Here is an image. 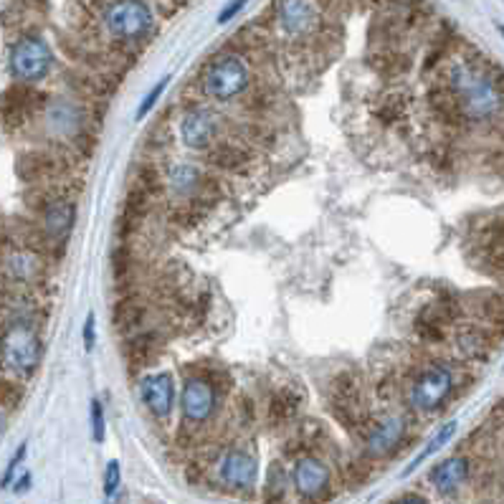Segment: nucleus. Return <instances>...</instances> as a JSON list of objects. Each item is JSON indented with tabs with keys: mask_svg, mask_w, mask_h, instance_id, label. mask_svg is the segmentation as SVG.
Returning a JSON list of instances; mask_svg holds the SVG:
<instances>
[{
	"mask_svg": "<svg viewBox=\"0 0 504 504\" xmlns=\"http://www.w3.org/2000/svg\"><path fill=\"white\" fill-rule=\"evenodd\" d=\"M449 89L457 107L471 122H489L504 109V94L494 77L471 61H461L451 69Z\"/></svg>",
	"mask_w": 504,
	"mask_h": 504,
	"instance_id": "f257e3e1",
	"label": "nucleus"
},
{
	"mask_svg": "<svg viewBox=\"0 0 504 504\" xmlns=\"http://www.w3.org/2000/svg\"><path fill=\"white\" fill-rule=\"evenodd\" d=\"M0 362L16 375H33L41 362V337L23 322L11 325L0 337Z\"/></svg>",
	"mask_w": 504,
	"mask_h": 504,
	"instance_id": "f03ea898",
	"label": "nucleus"
},
{
	"mask_svg": "<svg viewBox=\"0 0 504 504\" xmlns=\"http://www.w3.org/2000/svg\"><path fill=\"white\" fill-rule=\"evenodd\" d=\"M249 66L241 56L223 54L208 66L206 91L218 101H233L249 89Z\"/></svg>",
	"mask_w": 504,
	"mask_h": 504,
	"instance_id": "7ed1b4c3",
	"label": "nucleus"
},
{
	"mask_svg": "<svg viewBox=\"0 0 504 504\" xmlns=\"http://www.w3.org/2000/svg\"><path fill=\"white\" fill-rule=\"evenodd\" d=\"M104 26L114 38L137 41L155 28V16L142 0H117L104 13Z\"/></svg>",
	"mask_w": 504,
	"mask_h": 504,
	"instance_id": "20e7f679",
	"label": "nucleus"
},
{
	"mask_svg": "<svg viewBox=\"0 0 504 504\" xmlns=\"http://www.w3.org/2000/svg\"><path fill=\"white\" fill-rule=\"evenodd\" d=\"M51 48L41 36H23L11 48V72L18 82H41L51 72Z\"/></svg>",
	"mask_w": 504,
	"mask_h": 504,
	"instance_id": "39448f33",
	"label": "nucleus"
},
{
	"mask_svg": "<svg viewBox=\"0 0 504 504\" xmlns=\"http://www.w3.org/2000/svg\"><path fill=\"white\" fill-rule=\"evenodd\" d=\"M451 388H454V373L446 365H433L423 370L410 386V405L418 413H433L446 403Z\"/></svg>",
	"mask_w": 504,
	"mask_h": 504,
	"instance_id": "423d86ee",
	"label": "nucleus"
},
{
	"mask_svg": "<svg viewBox=\"0 0 504 504\" xmlns=\"http://www.w3.org/2000/svg\"><path fill=\"white\" fill-rule=\"evenodd\" d=\"M218 135V117L213 109L193 107L180 119V140L188 150H208Z\"/></svg>",
	"mask_w": 504,
	"mask_h": 504,
	"instance_id": "0eeeda50",
	"label": "nucleus"
},
{
	"mask_svg": "<svg viewBox=\"0 0 504 504\" xmlns=\"http://www.w3.org/2000/svg\"><path fill=\"white\" fill-rule=\"evenodd\" d=\"M215 388L203 378H188L180 393V410L190 423H206L215 413Z\"/></svg>",
	"mask_w": 504,
	"mask_h": 504,
	"instance_id": "6e6552de",
	"label": "nucleus"
},
{
	"mask_svg": "<svg viewBox=\"0 0 504 504\" xmlns=\"http://www.w3.org/2000/svg\"><path fill=\"white\" fill-rule=\"evenodd\" d=\"M140 398L145 408L157 418L165 421L175 405V380L170 373H150L140 380Z\"/></svg>",
	"mask_w": 504,
	"mask_h": 504,
	"instance_id": "1a4fd4ad",
	"label": "nucleus"
},
{
	"mask_svg": "<svg viewBox=\"0 0 504 504\" xmlns=\"http://www.w3.org/2000/svg\"><path fill=\"white\" fill-rule=\"evenodd\" d=\"M276 16H279V26L284 28V33L291 38H302L312 33L320 21L315 0H279Z\"/></svg>",
	"mask_w": 504,
	"mask_h": 504,
	"instance_id": "9d476101",
	"label": "nucleus"
},
{
	"mask_svg": "<svg viewBox=\"0 0 504 504\" xmlns=\"http://www.w3.org/2000/svg\"><path fill=\"white\" fill-rule=\"evenodd\" d=\"M218 474L233 489H251L259 479V464L246 451H228L218 464Z\"/></svg>",
	"mask_w": 504,
	"mask_h": 504,
	"instance_id": "9b49d317",
	"label": "nucleus"
},
{
	"mask_svg": "<svg viewBox=\"0 0 504 504\" xmlns=\"http://www.w3.org/2000/svg\"><path fill=\"white\" fill-rule=\"evenodd\" d=\"M291 481H294V489H297L302 497H320L330 486V469L315 457H302L297 464H294V471H291Z\"/></svg>",
	"mask_w": 504,
	"mask_h": 504,
	"instance_id": "f8f14e48",
	"label": "nucleus"
},
{
	"mask_svg": "<svg viewBox=\"0 0 504 504\" xmlns=\"http://www.w3.org/2000/svg\"><path fill=\"white\" fill-rule=\"evenodd\" d=\"M405 433L403 415H383L368 433V454L370 457H386L401 444Z\"/></svg>",
	"mask_w": 504,
	"mask_h": 504,
	"instance_id": "ddd939ff",
	"label": "nucleus"
},
{
	"mask_svg": "<svg viewBox=\"0 0 504 504\" xmlns=\"http://www.w3.org/2000/svg\"><path fill=\"white\" fill-rule=\"evenodd\" d=\"M469 476V461L464 457H451L446 461H441L439 466L431 471V484L439 489V492L449 494L454 492L457 486H461Z\"/></svg>",
	"mask_w": 504,
	"mask_h": 504,
	"instance_id": "4468645a",
	"label": "nucleus"
},
{
	"mask_svg": "<svg viewBox=\"0 0 504 504\" xmlns=\"http://www.w3.org/2000/svg\"><path fill=\"white\" fill-rule=\"evenodd\" d=\"M74 218H77V208L69 201H56L46 208L43 213V225H46V233L56 241L66 238L74 228Z\"/></svg>",
	"mask_w": 504,
	"mask_h": 504,
	"instance_id": "2eb2a0df",
	"label": "nucleus"
},
{
	"mask_svg": "<svg viewBox=\"0 0 504 504\" xmlns=\"http://www.w3.org/2000/svg\"><path fill=\"white\" fill-rule=\"evenodd\" d=\"M457 428H459V423H457V421H449V423H444V426H441L439 431L433 433V439L428 441V444L423 446L421 451H418V457H415L413 461H410L408 466L403 469V474H401V476H408V474H413L415 469L421 466V464L426 461V459H431L433 454H439V451L444 449V446L449 444L451 439H454V433H457Z\"/></svg>",
	"mask_w": 504,
	"mask_h": 504,
	"instance_id": "dca6fc26",
	"label": "nucleus"
},
{
	"mask_svg": "<svg viewBox=\"0 0 504 504\" xmlns=\"http://www.w3.org/2000/svg\"><path fill=\"white\" fill-rule=\"evenodd\" d=\"M167 183H170L175 196H193V193L198 190V185H201V170H198L196 165H185V162H180V165H175L170 170Z\"/></svg>",
	"mask_w": 504,
	"mask_h": 504,
	"instance_id": "f3484780",
	"label": "nucleus"
},
{
	"mask_svg": "<svg viewBox=\"0 0 504 504\" xmlns=\"http://www.w3.org/2000/svg\"><path fill=\"white\" fill-rule=\"evenodd\" d=\"M11 271L16 279H30L38 274V262L33 254H13L11 256Z\"/></svg>",
	"mask_w": 504,
	"mask_h": 504,
	"instance_id": "a211bd4d",
	"label": "nucleus"
},
{
	"mask_svg": "<svg viewBox=\"0 0 504 504\" xmlns=\"http://www.w3.org/2000/svg\"><path fill=\"white\" fill-rule=\"evenodd\" d=\"M167 84H170V77H162L160 82L155 84L152 89L147 91V96H145L142 101H140V107H137V119H145L150 112L155 109V104L160 101V96H162V91L167 89Z\"/></svg>",
	"mask_w": 504,
	"mask_h": 504,
	"instance_id": "6ab92c4d",
	"label": "nucleus"
},
{
	"mask_svg": "<svg viewBox=\"0 0 504 504\" xmlns=\"http://www.w3.org/2000/svg\"><path fill=\"white\" fill-rule=\"evenodd\" d=\"M91 439L96 441V444H101L104 441V433H107V418H104V405H101L99 398H91Z\"/></svg>",
	"mask_w": 504,
	"mask_h": 504,
	"instance_id": "aec40b11",
	"label": "nucleus"
},
{
	"mask_svg": "<svg viewBox=\"0 0 504 504\" xmlns=\"http://www.w3.org/2000/svg\"><path fill=\"white\" fill-rule=\"evenodd\" d=\"M119 484H122V469H119V461L112 459V461L104 466V497L112 499L117 494Z\"/></svg>",
	"mask_w": 504,
	"mask_h": 504,
	"instance_id": "412c9836",
	"label": "nucleus"
},
{
	"mask_svg": "<svg viewBox=\"0 0 504 504\" xmlns=\"http://www.w3.org/2000/svg\"><path fill=\"white\" fill-rule=\"evenodd\" d=\"M26 451H28V444H21L18 449H16V454H13L11 461H8L6 471H3V479H0V489L11 486L13 476H16V471H18V466L23 464V459H26Z\"/></svg>",
	"mask_w": 504,
	"mask_h": 504,
	"instance_id": "4be33fe9",
	"label": "nucleus"
},
{
	"mask_svg": "<svg viewBox=\"0 0 504 504\" xmlns=\"http://www.w3.org/2000/svg\"><path fill=\"white\" fill-rule=\"evenodd\" d=\"M82 335H84V350L91 352L94 350V342H96V317H94V312H89L86 320H84Z\"/></svg>",
	"mask_w": 504,
	"mask_h": 504,
	"instance_id": "5701e85b",
	"label": "nucleus"
},
{
	"mask_svg": "<svg viewBox=\"0 0 504 504\" xmlns=\"http://www.w3.org/2000/svg\"><path fill=\"white\" fill-rule=\"evenodd\" d=\"M246 3H249V0H231V3H228V6H225L223 11H220L218 23H228L231 18H236L238 13H241L243 8H246Z\"/></svg>",
	"mask_w": 504,
	"mask_h": 504,
	"instance_id": "b1692460",
	"label": "nucleus"
},
{
	"mask_svg": "<svg viewBox=\"0 0 504 504\" xmlns=\"http://www.w3.org/2000/svg\"><path fill=\"white\" fill-rule=\"evenodd\" d=\"M396 504H426V499H423V497H418V494H408V497L398 499Z\"/></svg>",
	"mask_w": 504,
	"mask_h": 504,
	"instance_id": "393cba45",
	"label": "nucleus"
},
{
	"mask_svg": "<svg viewBox=\"0 0 504 504\" xmlns=\"http://www.w3.org/2000/svg\"><path fill=\"white\" fill-rule=\"evenodd\" d=\"M28 486H30V474H23L18 481H16V492H26Z\"/></svg>",
	"mask_w": 504,
	"mask_h": 504,
	"instance_id": "a878e982",
	"label": "nucleus"
},
{
	"mask_svg": "<svg viewBox=\"0 0 504 504\" xmlns=\"http://www.w3.org/2000/svg\"><path fill=\"white\" fill-rule=\"evenodd\" d=\"M499 30H502V36H504V26H499Z\"/></svg>",
	"mask_w": 504,
	"mask_h": 504,
	"instance_id": "bb28decb",
	"label": "nucleus"
},
{
	"mask_svg": "<svg viewBox=\"0 0 504 504\" xmlns=\"http://www.w3.org/2000/svg\"><path fill=\"white\" fill-rule=\"evenodd\" d=\"M0 428H3V415H0Z\"/></svg>",
	"mask_w": 504,
	"mask_h": 504,
	"instance_id": "cd10ccee",
	"label": "nucleus"
}]
</instances>
